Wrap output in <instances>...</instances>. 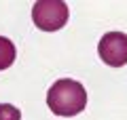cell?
I'll use <instances>...</instances> for the list:
<instances>
[{"mask_svg":"<svg viewBox=\"0 0 127 120\" xmlns=\"http://www.w3.org/2000/svg\"><path fill=\"white\" fill-rule=\"evenodd\" d=\"M15 55H17V51H15V44L11 42L9 38L0 36V70H6V67L13 65Z\"/></svg>","mask_w":127,"mask_h":120,"instance_id":"obj_4","label":"cell"},{"mask_svg":"<svg viewBox=\"0 0 127 120\" xmlns=\"http://www.w3.org/2000/svg\"><path fill=\"white\" fill-rule=\"evenodd\" d=\"M100 59L110 67H121L127 63V34L123 32H108L102 36L97 44Z\"/></svg>","mask_w":127,"mask_h":120,"instance_id":"obj_3","label":"cell"},{"mask_svg":"<svg viewBox=\"0 0 127 120\" xmlns=\"http://www.w3.org/2000/svg\"><path fill=\"white\" fill-rule=\"evenodd\" d=\"M47 105L57 116H76L87 105V91L72 78L55 80L47 93Z\"/></svg>","mask_w":127,"mask_h":120,"instance_id":"obj_1","label":"cell"},{"mask_svg":"<svg viewBox=\"0 0 127 120\" xmlns=\"http://www.w3.org/2000/svg\"><path fill=\"white\" fill-rule=\"evenodd\" d=\"M0 120H21V112L11 103H0Z\"/></svg>","mask_w":127,"mask_h":120,"instance_id":"obj_5","label":"cell"},{"mask_svg":"<svg viewBox=\"0 0 127 120\" xmlns=\"http://www.w3.org/2000/svg\"><path fill=\"white\" fill-rule=\"evenodd\" d=\"M68 4L62 0H38L32 6V21L42 32H57L68 23Z\"/></svg>","mask_w":127,"mask_h":120,"instance_id":"obj_2","label":"cell"}]
</instances>
